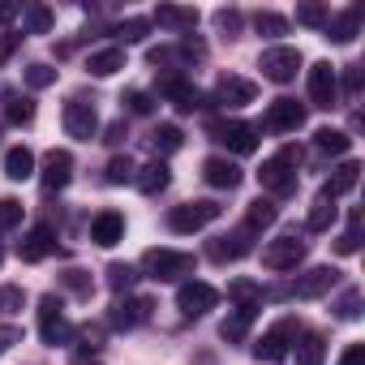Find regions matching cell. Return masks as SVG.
<instances>
[{
  "mask_svg": "<svg viewBox=\"0 0 365 365\" xmlns=\"http://www.w3.org/2000/svg\"><path fill=\"white\" fill-rule=\"evenodd\" d=\"M180 142H185V133H180L176 125H155V129L146 133V146H150L155 155H172V150H180Z\"/></svg>",
  "mask_w": 365,
  "mask_h": 365,
  "instance_id": "obj_32",
  "label": "cell"
},
{
  "mask_svg": "<svg viewBox=\"0 0 365 365\" xmlns=\"http://www.w3.org/2000/svg\"><path fill=\"white\" fill-rule=\"evenodd\" d=\"M314 146H318L322 155H348V150H352V138H348L344 129H331V125H327V129L314 133Z\"/></svg>",
  "mask_w": 365,
  "mask_h": 365,
  "instance_id": "obj_33",
  "label": "cell"
},
{
  "mask_svg": "<svg viewBox=\"0 0 365 365\" xmlns=\"http://www.w3.org/2000/svg\"><path fill=\"white\" fill-rule=\"evenodd\" d=\"M14 344H22V331H18L14 322H5V327H0V356H5Z\"/></svg>",
  "mask_w": 365,
  "mask_h": 365,
  "instance_id": "obj_51",
  "label": "cell"
},
{
  "mask_svg": "<svg viewBox=\"0 0 365 365\" xmlns=\"http://www.w3.org/2000/svg\"><path fill=\"white\" fill-rule=\"evenodd\" d=\"M215 305H220V288H211L202 279H185V284L176 288V309L185 314V318H202Z\"/></svg>",
  "mask_w": 365,
  "mask_h": 365,
  "instance_id": "obj_12",
  "label": "cell"
},
{
  "mask_svg": "<svg viewBox=\"0 0 365 365\" xmlns=\"http://www.w3.org/2000/svg\"><path fill=\"white\" fill-rule=\"evenodd\" d=\"M168 180H172V172H168V163H163V159H155V163H146V168H138V172H133V185H138L146 198L163 194V190H168Z\"/></svg>",
  "mask_w": 365,
  "mask_h": 365,
  "instance_id": "obj_23",
  "label": "cell"
},
{
  "mask_svg": "<svg viewBox=\"0 0 365 365\" xmlns=\"http://www.w3.org/2000/svg\"><path fill=\"white\" fill-rule=\"evenodd\" d=\"M22 202L18 198H0V232H9V228H18L22 224Z\"/></svg>",
  "mask_w": 365,
  "mask_h": 365,
  "instance_id": "obj_45",
  "label": "cell"
},
{
  "mask_svg": "<svg viewBox=\"0 0 365 365\" xmlns=\"http://www.w3.org/2000/svg\"><path fill=\"white\" fill-rule=\"evenodd\" d=\"M207 138L228 146L232 155H254L258 150V125L250 120H237V116H211L207 120Z\"/></svg>",
  "mask_w": 365,
  "mask_h": 365,
  "instance_id": "obj_2",
  "label": "cell"
},
{
  "mask_svg": "<svg viewBox=\"0 0 365 365\" xmlns=\"http://www.w3.org/2000/svg\"><path fill=\"white\" fill-rule=\"evenodd\" d=\"M297 335H301V322H297V318H279L275 327H267V331L254 339V356L267 361V365H275V361H284V356L292 352Z\"/></svg>",
  "mask_w": 365,
  "mask_h": 365,
  "instance_id": "obj_5",
  "label": "cell"
},
{
  "mask_svg": "<svg viewBox=\"0 0 365 365\" xmlns=\"http://www.w3.org/2000/svg\"><path fill=\"white\" fill-rule=\"evenodd\" d=\"M120 103H125V108H129L133 116H150V112H155V99H150L146 91H129V95H125Z\"/></svg>",
  "mask_w": 365,
  "mask_h": 365,
  "instance_id": "obj_47",
  "label": "cell"
},
{
  "mask_svg": "<svg viewBox=\"0 0 365 365\" xmlns=\"http://www.w3.org/2000/svg\"><path fill=\"white\" fill-rule=\"evenodd\" d=\"M125 138H129V125H125V120H112V125L103 129V142H108V146H120Z\"/></svg>",
  "mask_w": 365,
  "mask_h": 365,
  "instance_id": "obj_52",
  "label": "cell"
},
{
  "mask_svg": "<svg viewBox=\"0 0 365 365\" xmlns=\"http://www.w3.org/2000/svg\"><path fill=\"white\" fill-rule=\"evenodd\" d=\"M339 365H365V344H348L344 356H339Z\"/></svg>",
  "mask_w": 365,
  "mask_h": 365,
  "instance_id": "obj_54",
  "label": "cell"
},
{
  "mask_svg": "<svg viewBox=\"0 0 365 365\" xmlns=\"http://www.w3.org/2000/svg\"><path fill=\"white\" fill-rule=\"evenodd\" d=\"M65 133H69V138H78V142H91V138L99 133V112H95V99L73 95V99L65 103Z\"/></svg>",
  "mask_w": 365,
  "mask_h": 365,
  "instance_id": "obj_11",
  "label": "cell"
},
{
  "mask_svg": "<svg viewBox=\"0 0 365 365\" xmlns=\"http://www.w3.org/2000/svg\"><path fill=\"white\" fill-rule=\"evenodd\" d=\"M22 39H26V35H0V65H5V61L22 48Z\"/></svg>",
  "mask_w": 365,
  "mask_h": 365,
  "instance_id": "obj_53",
  "label": "cell"
},
{
  "mask_svg": "<svg viewBox=\"0 0 365 365\" xmlns=\"http://www.w3.org/2000/svg\"><path fill=\"white\" fill-rule=\"evenodd\" d=\"M0 258H5V254H0Z\"/></svg>",
  "mask_w": 365,
  "mask_h": 365,
  "instance_id": "obj_57",
  "label": "cell"
},
{
  "mask_svg": "<svg viewBox=\"0 0 365 365\" xmlns=\"http://www.w3.org/2000/svg\"><path fill=\"white\" fill-rule=\"evenodd\" d=\"M56 254V228L52 224H35L26 237H22V245H18V258L22 262H43V258H52Z\"/></svg>",
  "mask_w": 365,
  "mask_h": 365,
  "instance_id": "obj_18",
  "label": "cell"
},
{
  "mask_svg": "<svg viewBox=\"0 0 365 365\" xmlns=\"http://www.w3.org/2000/svg\"><path fill=\"white\" fill-rule=\"evenodd\" d=\"M18 18V5H9V0H0V26H9Z\"/></svg>",
  "mask_w": 365,
  "mask_h": 365,
  "instance_id": "obj_56",
  "label": "cell"
},
{
  "mask_svg": "<svg viewBox=\"0 0 365 365\" xmlns=\"http://www.w3.org/2000/svg\"><path fill=\"white\" fill-rule=\"evenodd\" d=\"M292 356H297V365H322L327 361V339L318 331H301L297 344H292Z\"/></svg>",
  "mask_w": 365,
  "mask_h": 365,
  "instance_id": "obj_27",
  "label": "cell"
},
{
  "mask_svg": "<svg viewBox=\"0 0 365 365\" xmlns=\"http://www.w3.org/2000/svg\"><path fill=\"white\" fill-rule=\"evenodd\" d=\"M335 314H339L344 322H356V318H361V288H344L339 301H335Z\"/></svg>",
  "mask_w": 365,
  "mask_h": 365,
  "instance_id": "obj_41",
  "label": "cell"
},
{
  "mask_svg": "<svg viewBox=\"0 0 365 365\" xmlns=\"http://www.w3.org/2000/svg\"><path fill=\"white\" fill-rule=\"evenodd\" d=\"M159 95H163L180 116H190V112H202V108H207V95H202L194 82H185L180 73H163V78H159Z\"/></svg>",
  "mask_w": 365,
  "mask_h": 365,
  "instance_id": "obj_9",
  "label": "cell"
},
{
  "mask_svg": "<svg viewBox=\"0 0 365 365\" xmlns=\"http://www.w3.org/2000/svg\"><path fill=\"white\" fill-rule=\"evenodd\" d=\"M254 318H258V309H241V305H232V314L220 322V339H228V344H241Z\"/></svg>",
  "mask_w": 365,
  "mask_h": 365,
  "instance_id": "obj_30",
  "label": "cell"
},
{
  "mask_svg": "<svg viewBox=\"0 0 365 365\" xmlns=\"http://www.w3.org/2000/svg\"><path fill=\"white\" fill-rule=\"evenodd\" d=\"M69 180H73V155L69 150H48L43 155V172H39L43 194H61Z\"/></svg>",
  "mask_w": 365,
  "mask_h": 365,
  "instance_id": "obj_15",
  "label": "cell"
},
{
  "mask_svg": "<svg viewBox=\"0 0 365 365\" xmlns=\"http://www.w3.org/2000/svg\"><path fill=\"white\" fill-rule=\"evenodd\" d=\"M39 335H43V344H73V335H78V327L65 318V301L61 297H43L39 301Z\"/></svg>",
  "mask_w": 365,
  "mask_h": 365,
  "instance_id": "obj_7",
  "label": "cell"
},
{
  "mask_svg": "<svg viewBox=\"0 0 365 365\" xmlns=\"http://www.w3.org/2000/svg\"><path fill=\"white\" fill-rule=\"evenodd\" d=\"M356 180H361V163H356V159H344V163L331 172V180L322 185V194H318V198H331V202H335V198H344V194H352V190H356Z\"/></svg>",
  "mask_w": 365,
  "mask_h": 365,
  "instance_id": "obj_22",
  "label": "cell"
},
{
  "mask_svg": "<svg viewBox=\"0 0 365 365\" xmlns=\"http://www.w3.org/2000/svg\"><path fill=\"white\" fill-rule=\"evenodd\" d=\"M335 284H339V271H335V267H309L305 275H297V284H292V288H284V297L318 301V297H327Z\"/></svg>",
  "mask_w": 365,
  "mask_h": 365,
  "instance_id": "obj_13",
  "label": "cell"
},
{
  "mask_svg": "<svg viewBox=\"0 0 365 365\" xmlns=\"http://www.w3.org/2000/svg\"><path fill=\"white\" fill-rule=\"evenodd\" d=\"M150 279H159V284H172V279H180V275H194V254H185V250H146L142 254V262H138Z\"/></svg>",
  "mask_w": 365,
  "mask_h": 365,
  "instance_id": "obj_3",
  "label": "cell"
},
{
  "mask_svg": "<svg viewBox=\"0 0 365 365\" xmlns=\"http://www.w3.org/2000/svg\"><path fill=\"white\" fill-rule=\"evenodd\" d=\"M220 215H224V207H220V202H211V198L180 202V207H172V211H168V228H172L176 237H190V232H202L207 224H215Z\"/></svg>",
  "mask_w": 365,
  "mask_h": 365,
  "instance_id": "obj_4",
  "label": "cell"
},
{
  "mask_svg": "<svg viewBox=\"0 0 365 365\" xmlns=\"http://www.w3.org/2000/svg\"><path fill=\"white\" fill-rule=\"evenodd\" d=\"M275 220H279V207H275L271 198H254L250 211H245V224H241V228H250V232H267V228H275Z\"/></svg>",
  "mask_w": 365,
  "mask_h": 365,
  "instance_id": "obj_28",
  "label": "cell"
},
{
  "mask_svg": "<svg viewBox=\"0 0 365 365\" xmlns=\"http://www.w3.org/2000/svg\"><path fill=\"white\" fill-rule=\"evenodd\" d=\"M5 120L9 125H31L35 120V99L31 95H5Z\"/></svg>",
  "mask_w": 365,
  "mask_h": 365,
  "instance_id": "obj_37",
  "label": "cell"
},
{
  "mask_svg": "<svg viewBox=\"0 0 365 365\" xmlns=\"http://www.w3.org/2000/svg\"><path fill=\"white\" fill-rule=\"evenodd\" d=\"M297 168H301V150H297V146H284L279 155H271V159L262 163L258 180H262V190L271 194V202H279V198H292V194H297V185H301Z\"/></svg>",
  "mask_w": 365,
  "mask_h": 365,
  "instance_id": "obj_1",
  "label": "cell"
},
{
  "mask_svg": "<svg viewBox=\"0 0 365 365\" xmlns=\"http://www.w3.org/2000/svg\"><path fill=\"white\" fill-rule=\"evenodd\" d=\"M297 22H301V26H314V31H327L331 9H327V5H301V9H297Z\"/></svg>",
  "mask_w": 365,
  "mask_h": 365,
  "instance_id": "obj_42",
  "label": "cell"
},
{
  "mask_svg": "<svg viewBox=\"0 0 365 365\" xmlns=\"http://www.w3.org/2000/svg\"><path fill=\"white\" fill-rule=\"evenodd\" d=\"M301 125H305V103H297V99H275L262 116V129H271V133H297Z\"/></svg>",
  "mask_w": 365,
  "mask_h": 365,
  "instance_id": "obj_16",
  "label": "cell"
},
{
  "mask_svg": "<svg viewBox=\"0 0 365 365\" xmlns=\"http://www.w3.org/2000/svg\"><path fill=\"white\" fill-rule=\"evenodd\" d=\"M250 237H254L250 228L224 232V237H215V241L207 245V258H211V262H237V258H245V254L254 250V241H250Z\"/></svg>",
  "mask_w": 365,
  "mask_h": 365,
  "instance_id": "obj_19",
  "label": "cell"
},
{
  "mask_svg": "<svg viewBox=\"0 0 365 365\" xmlns=\"http://www.w3.org/2000/svg\"><path fill=\"white\" fill-rule=\"evenodd\" d=\"M61 284H65L69 292H78V297H91V271H82V267H69V271L61 275Z\"/></svg>",
  "mask_w": 365,
  "mask_h": 365,
  "instance_id": "obj_46",
  "label": "cell"
},
{
  "mask_svg": "<svg viewBox=\"0 0 365 365\" xmlns=\"http://www.w3.org/2000/svg\"><path fill=\"white\" fill-rule=\"evenodd\" d=\"M103 275H108V288H112L116 297H129V288L138 284V267H129V262H112Z\"/></svg>",
  "mask_w": 365,
  "mask_h": 365,
  "instance_id": "obj_38",
  "label": "cell"
},
{
  "mask_svg": "<svg viewBox=\"0 0 365 365\" xmlns=\"http://www.w3.org/2000/svg\"><path fill=\"white\" fill-rule=\"evenodd\" d=\"M215 26H220L228 39H237V35H241V14H237V9H220V14H215Z\"/></svg>",
  "mask_w": 365,
  "mask_h": 365,
  "instance_id": "obj_50",
  "label": "cell"
},
{
  "mask_svg": "<svg viewBox=\"0 0 365 365\" xmlns=\"http://www.w3.org/2000/svg\"><path fill=\"white\" fill-rule=\"evenodd\" d=\"M155 22L168 26V31L190 35V31L198 26V9H185V5H159V9H155Z\"/></svg>",
  "mask_w": 365,
  "mask_h": 365,
  "instance_id": "obj_25",
  "label": "cell"
},
{
  "mask_svg": "<svg viewBox=\"0 0 365 365\" xmlns=\"http://www.w3.org/2000/svg\"><path fill=\"white\" fill-rule=\"evenodd\" d=\"M335 215H339V207H335L331 198H314V207H309V215H305V228H309V232H327V228L335 224Z\"/></svg>",
  "mask_w": 365,
  "mask_h": 365,
  "instance_id": "obj_34",
  "label": "cell"
},
{
  "mask_svg": "<svg viewBox=\"0 0 365 365\" xmlns=\"http://www.w3.org/2000/svg\"><path fill=\"white\" fill-rule=\"evenodd\" d=\"M5 176H9V180L35 176V155H31V146H9V150H5Z\"/></svg>",
  "mask_w": 365,
  "mask_h": 365,
  "instance_id": "obj_31",
  "label": "cell"
},
{
  "mask_svg": "<svg viewBox=\"0 0 365 365\" xmlns=\"http://www.w3.org/2000/svg\"><path fill=\"white\" fill-rule=\"evenodd\" d=\"M150 309H155L150 297H116L112 309H108V327L112 331H133V327H142L150 318Z\"/></svg>",
  "mask_w": 365,
  "mask_h": 365,
  "instance_id": "obj_14",
  "label": "cell"
},
{
  "mask_svg": "<svg viewBox=\"0 0 365 365\" xmlns=\"http://www.w3.org/2000/svg\"><path fill=\"white\" fill-rule=\"evenodd\" d=\"M91 241H95L99 250L120 245V241H125V215H120V211H99V215L91 220Z\"/></svg>",
  "mask_w": 365,
  "mask_h": 365,
  "instance_id": "obj_21",
  "label": "cell"
},
{
  "mask_svg": "<svg viewBox=\"0 0 365 365\" xmlns=\"http://www.w3.org/2000/svg\"><path fill=\"white\" fill-rule=\"evenodd\" d=\"M361 95V65H344V86H339V99H356Z\"/></svg>",
  "mask_w": 365,
  "mask_h": 365,
  "instance_id": "obj_49",
  "label": "cell"
},
{
  "mask_svg": "<svg viewBox=\"0 0 365 365\" xmlns=\"http://www.w3.org/2000/svg\"><path fill=\"white\" fill-rule=\"evenodd\" d=\"M26 305V292L18 288V284H9V288H0V314H18Z\"/></svg>",
  "mask_w": 365,
  "mask_h": 365,
  "instance_id": "obj_48",
  "label": "cell"
},
{
  "mask_svg": "<svg viewBox=\"0 0 365 365\" xmlns=\"http://www.w3.org/2000/svg\"><path fill=\"white\" fill-rule=\"evenodd\" d=\"M228 301H232V305H241V309H262L267 288H262V284H254V279H232V284H228Z\"/></svg>",
  "mask_w": 365,
  "mask_h": 365,
  "instance_id": "obj_29",
  "label": "cell"
},
{
  "mask_svg": "<svg viewBox=\"0 0 365 365\" xmlns=\"http://www.w3.org/2000/svg\"><path fill=\"white\" fill-rule=\"evenodd\" d=\"M305 254H309V241L301 232H284V237H275V241L262 245V267H271V271H297L305 262Z\"/></svg>",
  "mask_w": 365,
  "mask_h": 365,
  "instance_id": "obj_6",
  "label": "cell"
},
{
  "mask_svg": "<svg viewBox=\"0 0 365 365\" xmlns=\"http://www.w3.org/2000/svg\"><path fill=\"white\" fill-rule=\"evenodd\" d=\"M133 172H138V163L129 155H112L108 168H103V180L108 185H133Z\"/></svg>",
  "mask_w": 365,
  "mask_h": 365,
  "instance_id": "obj_35",
  "label": "cell"
},
{
  "mask_svg": "<svg viewBox=\"0 0 365 365\" xmlns=\"http://www.w3.org/2000/svg\"><path fill=\"white\" fill-rule=\"evenodd\" d=\"M254 31L262 39H279V35H288V18H279V14H254Z\"/></svg>",
  "mask_w": 365,
  "mask_h": 365,
  "instance_id": "obj_40",
  "label": "cell"
},
{
  "mask_svg": "<svg viewBox=\"0 0 365 365\" xmlns=\"http://www.w3.org/2000/svg\"><path fill=\"white\" fill-rule=\"evenodd\" d=\"M361 14H365L361 5H348L339 18H331V22H327V39H331V43H352V39H356V31H361Z\"/></svg>",
  "mask_w": 365,
  "mask_h": 365,
  "instance_id": "obj_24",
  "label": "cell"
},
{
  "mask_svg": "<svg viewBox=\"0 0 365 365\" xmlns=\"http://www.w3.org/2000/svg\"><path fill=\"white\" fill-rule=\"evenodd\" d=\"M52 82H56V69H52V65H43V61L26 65V86H31V91H48Z\"/></svg>",
  "mask_w": 365,
  "mask_h": 365,
  "instance_id": "obj_43",
  "label": "cell"
},
{
  "mask_svg": "<svg viewBox=\"0 0 365 365\" xmlns=\"http://www.w3.org/2000/svg\"><path fill=\"white\" fill-rule=\"evenodd\" d=\"M305 86H309V103L314 108H339V73H335V65L331 61H318V65H309V73H305Z\"/></svg>",
  "mask_w": 365,
  "mask_h": 365,
  "instance_id": "obj_8",
  "label": "cell"
},
{
  "mask_svg": "<svg viewBox=\"0 0 365 365\" xmlns=\"http://www.w3.org/2000/svg\"><path fill=\"white\" fill-rule=\"evenodd\" d=\"M52 9L48 5H26V14H22V35H48L52 31Z\"/></svg>",
  "mask_w": 365,
  "mask_h": 365,
  "instance_id": "obj_36",
  "label": "cell"
},
{
  "mask_svg": "<svg viewBox=\"0 0 365 365\" xmlns=\"http://www.w3.org/2000/svg\"><path fill=\"white\" fill-rule=\"evenodd\" d=\"M69 365H99V352H86V348H78Z\"/></svg>",
  "mask_w": 365,
  "mask_h": 365,
  "instance_id": "obj_55",
  "label": "cell"
},
{
  "mask_svg": "<svg viewBox=\"0 0 365 365\" xmlns=\"http://www.w3.org/2000/svg\"><path fill=\"white\" fill-rule=\"evenodd\" d=\"M116 69H125V48H116V43L86 56V73H91V78H112Z\"/></svg>",
  "mask_w": 365,
  "mask_h": 365,
  "instance_id": "obj_26",
  "label": "cell"
},
{
  "mask_svg": "<svg viewBox=\"0 0 365 365\" xmlns=\"http://www.w3.org/2000/svg\"><path fill=\"white\" fill-rule=\"evenodd\" d=\"M301 52L297 48H267L262 52V61H258V69H262V78L267 82H275V86H288L297 73H301Z\"/></svg>",
  "mask_w": 365,
  "mask_h": 365,
  "instance_id": "obj_10",
  "label": "cell"
},
{
  "mask_svg": "<svg viewBox=\"0 0 365 365\" xmlns=\"http://www.w3.org/2000/svg\"><path fill=\"white\" fill-rule=\"evenodd\" d=\"M112 35H116L120 43H142V39L150 35V22H146V18H125ZM120 43H116V48H120Z\"/></svg>",
  "mask_w": 365,
  "mask_h": 365,
  "instance_id": "obj_39",
  "label": "cell"
},
{
  "mask_svg": "<svg viewBox=\"0 0 365 365\" xmlns=\"http://www.w3.org/2000/svg\"><path fill=\"white\" fill-rule=\"evenodd\" d=\"M202 180L211 190H224V194H232L237 185H241V168L232 163V159H224V155H211L207 163H202Z\"/></svg>",
  "mask_w": 365,
  "mask_h": 365,
  "instance_id": "obj_20",
  "label": "cell"
},
{
  "mask_svg": "<svg viewBox=\"0 0 365 365\" xmlns=\"http://www.w3.org/2000/svg\"><path fill=\"white\" fill-rule=\"evenodd\" d=\"M361 250V211H352V220H348V232L335 241V254H356Z\"/></svg>",
  "mask_w": 365,
  "mask_h": 365,
  "instance_id": "obj_44",
  "label": "cell"
},
{
  "mask_svg": "<svg viewBox=\"0 0 365 365\" xmlns=\"http://www.w3.org/2000/svg\"><path fill=\"white\" fill-rule=\"evenodd\" d=\"M254 99H258V86H254L250 78H237V73L220 78V82H215V95H211V103H220V108H245V103H254Z\"/></svg>",
  "mask_w": 365,
  "mask_h": 365,
  "instance_id": "obj_17",
  "label": "cell"
}]
</instances>
